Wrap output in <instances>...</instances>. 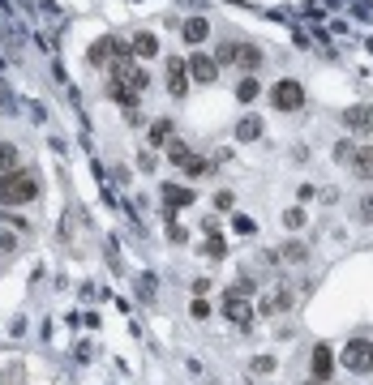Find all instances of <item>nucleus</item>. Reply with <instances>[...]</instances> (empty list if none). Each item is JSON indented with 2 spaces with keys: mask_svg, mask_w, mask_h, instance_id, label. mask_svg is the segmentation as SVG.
<instances>
[{
  "mask_svg": "<svg viewBox=\"0 0 373 385\" xmlns=\"http://www.w3.org/2000/svg\"><path fill=\"white\" fill-rule=\"evenodd\" d=\"M39 197V176L31 167H13L0 176V205H22Z\"/></svg>",
  "mask_w": 373,
  "mask_h": 385,
  "instance_id": "f257e3e1",
  "label": "nucleus"
},
{
  "mask_svg": "<svg viewBox=\"0 0 373 385\" xmlns=\"http://www.w3.org/2000/svg\"><path fill=\"white\" fill-rule=\"evenodd\" d=\"M270 103H275L279 112H301V108H305V90H301V82H292V77L275 82V90H270Z\"/></svg>",
  "mask_w": 373,
  "mask_h": 385,
  "instance_id": "f03ea898",
  "label": "nucleus"
},
{
  "mask_svg": "<svg viewBox=\"0 0 373 385\" xmlns=\"http://www.w3.org/2000/svg\"><path fill=\"white\" fill-rule=\"evenodd\" d=\"M343 368H352V373H373V343L365 339H352L343 347Z\"/></svg>",
  "mask_w": 373,
  "mask_h": 385,
  "instance_id": "7ed1b4c3",
  "label": "nucleus"
},
{
  "mask_svg": "<svg viewBox=\"0 0 373 385\" xmlns=\"http://www.w3.org/2000/svg\"><path fill=\"white\" fill-rule=\"evenodd\" d=\"M167 90L176 94V99L189 90V65H185V60H176V56L167 60Z\"/></svg>",
  "mask_w": 373,
  "mask_h": 385,
  "instance_id": "20e7f679",
  "label": "nucleus"
},
{
  "mask_svg": "<svg viewBox=\"0 0 373 385\" xmlns=\"http://www.w3.org/2000/svg\"><path fill=\"white\" fill-rule=\"evenodd\" d=\"M343 124L356 128V133H369V128H373V108H369V103H356V108H347V112H343Z\"/></svg>",
  "mask_w": 373,
  "mask_h": 385,
  "instance_id": "39448f33",
  "label": "nucleus"
},
{
  "mask_svg": "<svg viewBox=\"0 0 373 385\" xmlns=\"http://www.w3.org/2000/svg\"><path fill=\"white\" fill-rule=\"evenodd\" d=\"M223 317L236 321V325H249V321H254V308H249L240 296H232V291H228V300H223Z\"/></svg>",
  "mask_w": 373,
  "mask_h": 385,
  "instance_id": "423d86ee",
  "label": "nucleus"
},
{
  "mask_svg": "<svg viewBox=\"0 0 373 385\" xmlns=\"http://www.w3.org/2000/svg\"><path fill=\"white\" fill-rule=\"evenodd\" d=\"M185 65H189V73H193V82H202V86H210L215 77H219V65L206 60V56H193V60H185Z\"/></svg>",
  "mask_w": 373,
  "mask_h": 385,
  "instance_id": "0eeeda50",
  "label": "nucleus"
},
{
  "mask_svg": "<svg viewBox=\"0 0 373 385\" xmlns=\"http://www.w3.org/2000/svg\"><path fill=\"white\" fill-rule=\"evenodd\" d=\"M331 368H335V351H331L326 343H317V347H313V377H317V381H326V377H331Z\"/></svg>",
  "mask_w": 373,
  "mask_h": 385,
  "instance_id": "6e6552de",
  "label": "nucleus"
},
{
  "mask_svg": "<svg viewBox=\"0 0 373 385\" xmlns=\"http://www.w3.org/2000/svg\"><path fill=\"white\" fill-rule=\"evenodd\" d=\"M288 304H292L288 291H270V296L262 300V317H279V313H288Z\"/></svg>",
  "mask_w": 373,
  "mask_h": 385,
  "instance_id": "1a4fd4ad",
  "label": "nucleus"
},
{
  "mask_svg": "<svg viewBox=\"0 0 373 385\" xmlns=\"http://www.w3.org/2000/svg\"><path fill=\"white\" fill-rule=\"evenodd\" d=\"M236 65H240L244 73H254V69L262 65V51H258L254 43H244V47H236Z\"/></svg>",
  "mask_w": 373,
  "mask_h": 385,
  "instance_id": "9d476101",
  "label": "nucleus"
},
{
  "mask_svg": "<svg viewBox=\"0 0 373 385\" xmlns=\"http://www.w3.org/2000/svg\"><path fill=\"white\" fill-rule=\"evenodd\" d=\"M185 39H189V43H206V39H210L206 17H189V22H185Z\"/></svg>",
  "mask_w": 373,
  "mask_h": 385,
  "instance_id": "9b49d317",
  "label": "nucleus"
},
{
  "mask_svg": "<svg viewBox=\"0 0 373 385\" xmlns=\"http://www.w3.org/2000/svg\"><path fill=\"white\" fill-rule=\"evenodd\" d=\"M258 137H262V120L258 116H244L236 124V142H258Z\"/></svg>",
  "mask_w": 373,
  "mask_h": 385,
  "instance_id": "f8f14e48",
  "label": "nucleus"
},
{
  "mask_svg": "<svg viewBox=\"0 0 373 385\" xmlns=\"http://www.w3.org/2000/svg\"><path fill=\"white\" fill-rule=\"evenodd\" d=\"M163 201H167V205H189V201H193V189H181V185H163Z\"/></svg>",
  "mask_w": 373,
  "mask_h": 385,
  "instance_id": "ddd939ff",
  "label": "nucleus"
},
{
  "mask_svg": "<svg viewBox=\"0 0 373 385\" xmlns=\"http://www.w3.org/2000/svg\"><path fill=\"white\" fill-rule=\"evenodd\" d=\"M133 51H138V56H155V51H159V39H155L151 31H142V35L133 39Z\"/></svg>",
  "mask_w": 373,
  "mask_h": 385,
  "instance_id": "4468645a",
  "label": "nucleus"
},
{
  "mask_svg": "<svg viewBox=\"0 0 373 385\" xmlns=\"http://www.w3.org/2000/svg\"><path fill=\"white\" fill-rule=\"evenodd\" d=\"M17 167V146L13 142H0V176Z\"/></svg>",
  "mask_w": 373,
  "mask_h": 385,
  "instance_id": "2eb2a0df",
  "label": "nucleus"
},
{
  "mask_svg": "<svg viewBox=\"0 0 373 385\" xmlns=\"http://www.w3.org/2000/svg\"><path fill=\"white\" fill-rule=\"evenodd\" d=\"M236 99H240V103L258 99V77H249V73H244V77H240V86H236Z\"/></svg>",
  "mask_w": 373,
  "mask_h": 385,
  "instance_id": "dca6fc26",
  "label": "nucleus"
},
{
  "mask_svg": "<svg viewBox=\"0 0 373 385\" xmlns=\"http://www.w3.org/2000/svg\"><path fill=\"white\" fill-rule=\"evenodd\" d=\"M167 159L176 163V167H185V163L193 159V154H189V146H185V142H172V146H167Z\"/></svg>",
  "mask_w": 373,
  "mask_h": 385,
  "instance_id": "f3484780",
  "label": "nucleus"
},
{
  "mask_svg": "<svg viewBox=\"0 0 373 385\" xmlns=\"http://www.w3.org/2000/svg\"><path fill=\"white\" fill-rule=\"evenodd\" d=\"M167 137H172V120H155V128H151V146H167Z\"/></svg>",
  "mask_w": 373,
  "mask_h": 385,
  "instance_id": "a211bd4d",
  "label": "nucleus"
},
{
  "mask_svg": "<svg viewBox=\"0 0 373 385\" xmlns=\"http://www.w3.org/2000/svg\"><path fill=\"white\" fill-rule=\"evenodd\" d=\"M305 257H309V248H305L301 240H288V244H283V262H305Z\"/></svg>",
  "mask_w": 373,
  "mask_h": 385,
  "instance_id": "6ab92c4d",
  "label": "nucleus"
},
{
  "mask_svg": "<svg viewBox=\"0 0 373 385\" xmlns=\"http://www.w3.org/2000/svg\"><path fill=\"white\" fill-rule=\"evenodd\" d=\"M108 56H112V39H99V43L90 47V60H94V65H103Z\"/></svg>",
  "mask_w": 373,
  "mask_h": 385,
  "instance_id": "aec40b11",
  "label": "nucleus"
},
{
  "mask_svg": "<svg viewBox=\"0 0 373 385\" xmlns=\"http://www.w3.org/2000/svg\"><path fill=\"white\" fill-rule=\"evenodd\" d=\"M215 65H236V43H219V51H215Z\"/></svg>",
  "mask_w": 373,
  "mask_h": 385,
  "instance_id": "412c9836",
  "label": "nucleus"
},
{
  "mask_svg": "<svg viewBox=\"0 0 373 385\" xmlns=\"http://www.w3.org/2000/svg\"><path fill=\"white\" fill-rule=\"evenodd\" d=\"M305 219H309V214H305V210H301V205H292V210H288V214H283V223H288V227H292V231H296V227H305Z\"/></svg>",
  "mask_w": 373,
  "mask_h": 385,
  "instance_id": "4be33fe9",
  "label": "nucleus"
},
{
  "mask_svg": "<svg viewBox=\"0 0 373 385\" xmlns=\"http://www.w3.org/2000/svg\"><path fill=\"white\" fill-rule=\"evenodd\" d=\"M228 291H232V296H240V300H244V296H254V278H236Z\"/></svg>",
  "mask_w": 373,
  "mask_h": 385,
  "instance_id": "5701e85b",
  "label": "nucleus"
},
{
  "mask_svg": "<svg viewBox=\"0 0 373 385\" xmlns=\"http://www.w3.org/2000/svg\"><path fill=\"white\" fill-rule=\"evenodd\" d=\"M189 313H193L197 321H206V317H210V304H206V300H193V308H189Z\"/></svg>",
  "mask_w": 373,
  "mask_h": 385,
  "instance_id": "b1692460",
  "label": "nucleus"
},
{
  "mask_svg": "<svg viewBox=\"0 0 373 385\" xmlns=\"http://www.w3.org/2000/svg\"><path fill=\"white\" fill-rule=\"evenodd\" d=\"M202 253H210V257H223V253H228V248H223V240H219V236H210V240H206V248H202Z\"/></svg>",
  "mask_w": 373,
  "mask_h": 385,
  "instance_id": "393cba45",
  "label": "nucleus"
},
{
  "mask_svg": "<svg viewBox=\"0 0 373 385\" xmlns=\"http://www.w3.org/2000/svg\"><path fill=\"white\" fill-rule=\"evenodd\" d=\"M232 227L240 231V236H249V231H254V219H240V214H236V219H232Z\"/></svg>",
  "mask_w": 373,
  "mask_h": 385,
  "instance_id": "a878e982",
  "label": "nucleus"
},
{
  "mask_svg": "<svg viewBox=\"0 0 373 385\" xmlns=\"http://www.w3.org/2000/svg\"><path fill=\"white\" fill-rule=\"evenodd\" d=\"M254 368H258V373H270V368H275V359H270V355H258Z\"/></svg>",
  "mask_w": 373,
  "mask_h": 385,
  "instance_id": "bb28decb",
  "label": "nucleus"
},
{
  "mask_svg": "<svg viewBox=\"0 0 373 385\" xmlns=\"http://www.w3.org/2000/svg\"><path fill=\"white\" fill-rule=\"evenodd\" d=\"M13 248H17V240L9 236V231H0V253H13Z\"/></svg>",
  "mask_w": 373,
  "mask_h": 385,
  "instance_id": "cd10ccee",
  "label": "nucleus"
},
{
  "mask_svg": "<svg viewBox=\"0 0 373 385\" xmlns=\"http://www.w3.org/2000/svg\"><path fill=\"white\" fill-rule=\"evenodd\" d=\"M360 219H373V197H365V201H360Z\"/></svg>",
  "mask_w": 373,
  "mask_h": 385,
  "instance_id": "c85d7f7f",
  "label": "nucleus"
}]
</instances>
